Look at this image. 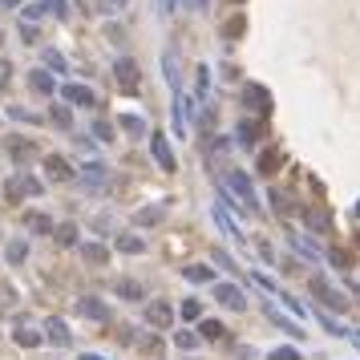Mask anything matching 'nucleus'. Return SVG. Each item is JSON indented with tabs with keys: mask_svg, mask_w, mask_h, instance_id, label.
<instances>
[{
	"mask_svg": "<svg viewBox=\"0 0 360 360\" xmlns=\"http://www.w3.org/2000/svg\"><path fill=\"white\" fill-rule=\"evenodd\" d=\"M227 187H231V194L239 198L243 211H259V194H255V187H251V178L243 174V170H227Z\"/></svg>",
	"mask_w": 360,
	"mask_h": 360,
	"instance_id": "obj_1",
	"label": "nucleus"
},
{
	"mask_svg": "<svg viewBox=\"0 0 360 360\" xmlns=\"http://www.w3.org/2000/svg\"><path fill=\"white\" fill-rule=\"evenodd\" d=\"M308 288H312V295L324 304V308H332V312H348V300H344V291H336L324 275H312L308 280Z\"/></svg>",
	"mask_w": 360,
	"mask_h": 360,
	"instance_id": "obj_2",
	"label": "nucleus"
},
{
	"mask_svg": "<svg viewBox=\"0 0 360 360\" xmlns=\"http://www.w3.org/2000/svg\"><path fill=\"white\" fill-rule=\"evenodd\" d=\"M114 81H118V89L134 94V89L142 85V69H138V61H134V57H118V61H114Z\"/></svg>",
	"mask_w": 360,
	"mask_h": 360,
	"instance_id": "obj_3",
	"label": "nucleus"
},
{
	"mask_svg": "<svg viewBox=\"0 0 360 360\" xmlns=\"http://www.w3.org/2000/svg\"><path fill=\"white\" fill-rule=\"evenodd\" d=\"M24 194H41V182H37L33 174H17V178H8V182H4V198L21 203Z\"/></svg>",
	"mask_w": 360,
	"mask_h": 360,
	"instance_id": "obj_4",
	"label": "nucleus"
},
{
	"mask_svg": "<svg viewBox=\"0 0 360 360\" xmlns=\"http://www.w3.org/2000/svg\"><path fill=\"white\" fill-rule=\"evenodd\" d=\"M150 154H154V162L166 170H178V162H174V150H170V142H166V134H150Z\"/></svg>",
	"mask_w": 360,
	"mask_h": 360,
	"instance_id": "obj_5",
	"label": "nucleus"
},
{
	"mask_svg": "<svg viewBox=\"0 0 360 360\" xmlns=\"http://www.w3.org/2000/svg\"><path fill=\"white\" fill-rule=\"evenodd\" d=\"M243 105H251V110H255V114H271V94H267L264 85H255V81H251V85H243Z\"/></svg>",
	"mask_w": 360,
	"mask_h": 360,
	"instance_id": "obj_6",
	"label": "nucleus"
},
{
	"mask_svg": "<svg viewBox=\"0 0 360 360\" xmlns=\"http://www.w3.org/2000/svg\"><path fill=\"white\" fill-rule=\"evenodd\" d=\"M215 300L223 308H231V312H243V308H247V295H243V288H235V284H215Z\"/></svg>",
	"mask_w": 360,
	"mask_h": 360,
	"instance_id": "obj_7",
	"label": "nucleus"
},
{
	"mask_svg": "<svg viewBox=\"0 0 360 360\" xmlns=\"http://www.w3.org/2000/svg\"><path fill=\"white\" fill-rule=\"evenodd\" d=\"M4 150H8V158H12V162H21V166L37 158V142H33V138H8Z\"/></svg>",
	"mask_w": 360,
	"mask_h": 360,
	"instance_id": "obj_8",
	"label": "nucleus"
},
{
	"mask_svg": "<svg viewBox=\"0 0 360 360\" xmlns=\"http://www.w3.org/2000/svg\"><path fill=\"white\" fill-rule=\"evenodd\" d=\"M45 12H53V17H69V4H65V0H37L33 8H24V21H37V17H45Z\"/></svg>",
	"mask_w": 360,
	"mask_h": 360,
	"instance_id": "obj_9",
	"label": "nucleus"
},
{
	"mask_svg": "<svg viewBox=\"0 0 360 360\" xmlns=\"http://www.w3.org/2000/svg\"><path fill=\"white\" fill-rule=\"evenodd\" d=\"M284 162H288V154H284L280 146H267L264 154H259V174H264V178H271V174L284 166Z\"/></svg>",
	"mask_w": 360,
	"mask_h": 360,
	"instance_id": "obj_10",
	"label": "nucleus"
},
{
	"mask_svg": "<svg viewBox=\"0 0 360 360\" xmlns=\"http://www.w3.org/2000/svg\"><path fill=\"white\" fill-rule=\"evenodd\" d=\"M77 316H85V320H97V324H105L110 320V308L94 300V295H85V300H77Z\"/></svg>",
	"mask_w": 360,
	"mask_h": 360,
	"instance_id": "obj_11",
	"label": "nucleus"
},
{
	"mask_svg": "<svg viewBox=\"0 0 360 360\" xmlns=\"http://www.w3.org/2000/svg\"><path fill=\"white\" fill-rule=\"evenodd\" d=\"M146 320H150L154 328H162V332H166V328H170V320H174V308H170L166 300H154V304L146 308Z\"/></svg>",
	"mask_w": 360,
	"mask_h": 360,
	"instance_id": "obj_12",
	"label": "nucleus"
},
{
	"mask_svg": "<svg viewBox=\"0 0 360 360\" xmlns=\"http://www.w3.org/2000/svg\"><path fill=\"white\" fill-rule=\"evenodd\" d=\"M45 174L53 178V182H69V178H73V166L61 158V154H49V158H45Z\"/></svg>",
	"mask_w": 360,
	"mask_h": 360,
	"instance_id": "obj_13",
	"label": "nucleus"
},
{
	"mask_svg": "<svg viewBox=\"0 0 360 360\" xmlns=\"http://www.w3.org/2000/svg\"><path fill=\"white\" fill-rule=\"evenodd\" d=\"M45 340H53L57 348H65V344H69V328H65V320H61V316H49V320H45Z\"/></svg>",
	"mask_w": 360,
	"mask_h": 360,
	"instance_id": "obj_14",
	"label": "nucleus"
},
{
	"mask_svg": "<svg viewBox=\"0 0 360 360\" xmlns=\"http://www.w3.org/2000/svg\"><path fill=\"white\" fill-rule=\"evenodd\" d=\"M81 259L89 267H105L110 264V247H105V243H85V247H81Z\"/></svg>",
	"mask_w": 360,
	"mask_h": 360,
	"instance_id": "obj_15",
	"label": "nucleus"
},
{
	"mask_svg": "<svg viewBox=\"0 0 360 360\" xmlns=\"http://www.w3.org/2000/svg\"><path fill=\"white\" fill-rule=\"evenodd\" d=\"M61 97H65V101H73V105H97V97H94V89H89V85H65V89H61Z\"/></svg>",
	"mask_w": 360,
	"mask_h": 360,
	"instance_id": "obj_16",
	"label": "nucleus"
},
{
	"mask_svg": "<svg viewBox=\"0 0 360 360\" xmlns=\"http://www.w3.org/2000/svg\"><path fill=\"white\" fill-rule=\"evenodd\" d=\"M24 227H28L33 235H53V231H57V227H53V218L41 215V211H28V215H24Z\"/></svg>",
	"mask_w": 360,
	"mask_h": 360,
	"instance_id": "obj_17",
	"label": "nucleus"
},
{
	"mask_svg": "<svg viewBox=\"0 0 360 360\" xmlns=\"http://www.w3.org/2000/svg\"><path fill=\"white\" fill-rule=\"evenodd\" d=\"M166 218V203H154V207H142L138 215H134V223L138 227H154V223H162Z\"/></svg>",
	"mask_w": 360,
	"mask_h": 360,
	"instance_id": "obj_18",
	"label": "nucleus"
},
{
	"mask_svg": "<svg viewBox=\"0 0 360 360\" xmlns=\"http://www.w3.org/2000/svg\"><path fill=\"white\" fill-rule=\"evenodd\" d=\"M264 316L267 320H271V324H275V328H284V332H288V336H304V332H300V328H295V320H288V316L284 312H275V308H271V304H264Z\"/></svg>",
	"mask_w": 360,
	"mask_h": 360,
	"instance_id": "obj_19",
	"label": "nucleus"
},
{
	"mask_svg": "<svg viewBox=\"0 0 360 360\" xmlns=\"http://www.w3.org/2000/svg\"><path fill=\"white\" fill-rule=\"evenodd\" d=\"M118 126L126 134H134V138H146V134H150V130H146V118H138V114H121Z\"/></svg>",
	"mask_w": 360,
	"mask_h": 360,
	"instance_id": "obj_20",
	"label": "nucleus"
},
{
	"mask_svg": "<svg viewBox=\"0 0 360 360\" xmlns=\"http://www.w3.org/2000/svg\"><path fill=\"white\" fill-rule=\"evenodd\" d=\"M235 134H239L243 146H255L259 138H264V126H259V121H239V130H235Z\"/></svg>",
	"mask_w": 360,
	"mask_h": 360,
	"instance_id": "obj_21",
	"label": "nucleus"
},
{
	"mask_svg": "<svg viewBox=\"0 0 360 360\" xmlns=\"http://www.w3.org/2000/svg\"><path fill=\"white\" fill-rule=\"evenodd\" d=\"M12 340H17V344H21V348H37V344H41V332H33V328H28V324H17V332H12Z\"/></svg>",
	"mask_w": 360,
	"mask_h": 360,
	"instance_id": "obj_22",
	"label": "nucleus"
},
{
	"mask_svg": "<svg viewBox=\"0 0 360 360\" xmlns=\"http://www.w3.org/2000/svg\"><path fill=\"white\" fill-rule=\"evenodd\" d=\"M28 85H33V89H37V94H53V89H57V85H53V77H49V73L45 69H33V73H28Z\"/></svg>",
	"mask_w": 360,
	"mask_h": 360,
	"instance_id": "obj_23",
	"label": "nucleus"
},
{
	"mask_svg": "<svg viewBox=\"0 0 360 360\" xmlns=\"http://www.w3.org/2000/svg\"><path fill=\"white\" fill-rule=\"evenodd\" d=\"M81 178H85V187H101L110 174H105V166H101V162H85V174H81Z\"/></svg>",
	"mask_w": 360,
	"mask_h": 360,
	"instance_id": "obj_24",
	"label": "nucleus"
},
{
	"mask_svg": "<svg viewBox=\"0 0 360 360\" xmlns=\"http://www.w3.org/2000/svg\"><path fill=\"white\" fill-rule=\"evenodd\" d=\"M182 275H187L191 284H211V280H215V271H211V267H203V264H194V267H182Z\"/></svg>",
	"mask_w": 360,
	"mask_h": 360,
	"instance_id": "obj_25",
	"label": "nucleus"
},
{
	"mask_svg": "<svg viewBox=\"0 0 360 360\" xmlns=\"http://www.w3.org/2000/svg\"><path fill=\"white\" fill-rule=\"evenodd\" d=\"M49 121H53L57 130H69V126H73V114H69V105H53V110H49Z\"/></svg>",
	"mask_w": 360,
	"mask_h": 360,
	"instance_id": "obj_26",
	"label": "nucleus"
},
{
	"mask_svg": "<svg viewBox=\"0 0 360 360\" xmlns=\"http://www.w3.org/2000/svg\"><path fill=\"white\" fill-rule=\"evenodd\" d=\"M24 255H28V243H24V239H12V243H8V251H4L8 264H24Z\"/></svg>",
	"mask_w": 360,
	"mask_h": 360,
	"instance_id": "obj_27",
	"label": "nucleus"
},
{
	"mask_svg": "<svg viewBox=\"0 0 360 360\" xmlns=\"http://www.w3.org/2000/svg\"><path fill=\"white\" fill-rule=\"evenodd\" d=\"M53 239L61 243V247H73V243H77V227H73V223H61V227L53 231Z\"/></svg>",
	"mask_w": 360,
	"mask_h": 360,
	"instance_id": "obj_28",
	"label": "nucleus"
},
{
	"mask_svg": "<svg viewBox=\"0 0 360 360\" xmlns=\"http://www.w3.org/2000/svg\"><path fill=\"white\" fill-rule=\"evenodd\" d=\"M118 251H126V255H138V251H146V243L138 239V235H121V239H118Z\"/></svg>",
	"mask_w": 360,
	"mask_h": 360,
	"instance_id": "obj_29",
	"label": "nucleus"
},
{
	"mask_svg": "<svg viewBox=\"0 0 360 360\" xmlns=\"http://www.w3.org/2000/svg\"><path fill=\"white\" fill-rule=\"evenodd\" d=\"M215 223L223 227V231H227V235H231V239H243V235H239V227H235V223L227 218V211H223V207H215Z\"/></svg>",
	"mask_w": 360,
	"mask_h": 360,
	"instance_id": "obj_30",
	"label": "nucleus"
},
{
	"mask_svg": "<svg viewBox=\"0 0 360 360\" xmlns=\"http://www.w3.org/2000/svg\"><path fill=\"white\" fill-rule=\"evenodd\" d=\"M118 295L121 300H142V288L134 280H118Z\"/></svg>",
	"mask_w": 360,
	"mask_h": 360,
	"instance_id": "obj_31",
	"label": "nucleus"
},
{
	"mask_svg": "<svg viewBox=\"0 0 360 360\" xmlns=\"http://www.w3.org/2000/svg\"><path fill=\"white\" fill-rule=\"evenodd\" d=\"M94 138L97 142H114V126L110 121H94Z\"/></svg>",
	"mask_w": 360,
	"mask_h": 360,
	"instance_id": "obj_32",
	"label": "nucleus"
},
{
	"mask_svg": "<svg viewBox=\"0 0 360 360\" xmlns=\"http://www.w3.org/2000/svg\"><path fill=\"white\" fill-rule=\"evenodd\" d=\"M45 65L49 69H57V73H65V57H61L57 49H45Z\"/></svg>",
	"mask_w": 360,
	"mask_h": 360,
	"instance_id": "obj_33",
	"label": "nucleus"
},
{
	"mask_svg": "<svg viewBox=\"0 0 360 360\" xmlns=\"http://www.w3.org/2000/svg\"><path fill=\"white\" fill-rule=\"evenodd\" d=\"M203 336H207V340H223V324H218V320H203Z\"/></svg>",
	"mask_w": 360,
	"mask_h": 360,
	"instance_id": "obj_34",
	"label": "nucleus"
},
{
	"mask_svg": "<svg viewBox=\"0 0 360 360\" xmlns=\"http://www.w3.org/2000/svg\"><path fill=\"white\" fill-rule=\"evenodd\" d=\"M304 218L312 223L316 231H324V227H328V218H332V215H324V211H304Z\"/></svg>",
	"mask_w": 360,
	"mask_h": 360,
	"instance_id": "obj_35",
	"label": "nucleus"
},
{
	"mask_svg": "<svg viewBox=\"0 0 360 360\" xmlns=\"http://www.w3.org/2000/svg\"><path fill=\"white\" fill-rule=\"evenodd\" d=\"M267 360H304V357H300L295 348H271V352H267Z\"/></svg>",
	"mask_w": 360,
	"mask_h": 360,
	"instance_id": "obj_36",
	"label": "nucleus"
},
{
	"mask_svg": "<svg viewBox=\"0 0 360 360\" xmlns=\"http://www.w3.org/2000/svg\"><path fill=\"white\" fill-rule=\"evenodd\" d=\"M328 259H332V264H336V267H344V271L352 267V259H348V251H336V247L328 251Z\"/></svg>",
	"mask_w": 360,
	"mask_h": 360,
	"instance_id": "obj_37",
	"label": "nucleus"
},
{
	"mask_svg": "<svg viewBox=\"0 0 360 360\" xmlns=\"http://www.w3.org/2000/svg\"><path fill=\"white\" fill-rule=\"evenodd\" d=\"M207 73H211L207 65H198V81H194V89H198V97L207 94V85H211V77H207Z\"/></svg>",
	"mask_w": 360,
	"mask_h": 360,
	"instance_id": "obj_38",
	"label": "nucleus"
},
{
	"mask_svg": "<svg viewBox=\"0 0 360 360\" xmlns=\"http://www.w3.org/2000/svg\"><path fill=\"white\" fill-rule=\"evenodd\" d=\"M215 264H218V267H227V271H239V264H235V259H231L227 251H215Z\"/></svg>",
	"mask_w": 360,
	"mask_h": 360,
	"instance_id": "obj_39",
	"label": "nucleus"
},
{
	"mask_svg": "<svg viewBox=\"0 0 360 360\" xmlns=\"http://www.w3.org/2000/svg\"><path fill=\"white\" fill-rule=\"evenodd\" d=\"M174 344H178V348H187V352H191L194 344H198V340H194V332H178V336H174Z\"/></svg>",
	"mask_w": 360,
	"mask_h": 360,
	"instance_id": "obj_40",
	"label": "nucleus"
},
{
	"mask_svg": "<svg viewBox=\"0 0 360 360\" xmlns=\"http://www.w3.org/2000/svg\"><path fill=\"white\" fill-rule=\"evenodd\" d=\"M21 41H24V45H37V28H33L28 21L21 24Z\"/></svg>",
	"mask_w": 360,
	"mask_h": 360,
	"instance_id": "obj_41",
	"label": "nucleus"
},
{
	"mask_svg": "<svg viewBox=\"0 0 360 360\" xmlns=\"http://www.w3.org/2000/svg\"><path fill=\"white\" fill-rule=\"evenodd\" d=\"M182 320H198V300H187V304H182Z\"/></svg>",
	"mask_w": 360,
	"mask_h": 360,
	"instance_id": "obj_42",
	"label": "nucleus"
},
{
	"mask_svg": "<svg viewBox=\"0 0 360 360\" xmlns=\"http://www.w3.org/2000/svg\"><path fill=\"white\" fill-rule=\"evenodd\" d=\"M271 203H275V211H280V215H288V194H271Z\"/></svg>",
	"mask_w": 360,
	"mask_h": 360,
	"instance_id": "obj_43",
	"label": "nucleus"
},
{
	"mask_svg": "<svg viewBox=\"0 0 360 360\" xmlns=\"http://www.w3.org/2000/svg\"><path fill=\"white\" fill-rule=\"evenodd\" d=\"M243 33V17H235V21H227V37H239Z\"/></svg>",
	"mask_w": 360,
	"mask_h": 360,
	"instance_id": "obj_44",
	"label": "nucleus"
},
{
	"mask_svg": "<svg viewBox=\"0 0 360 360\" xmlns=\"http://www.w3.org/2000/svg\"><path fill=\"white\" fill-rule=\"evenodd\" d=\"M8 114H12V118H17V121H37V118H33V114H28V110H21V105H12Z\"/></svg>",
	"mask_w": 360,
	"mask_h": 360,
	"instance_id": "obj_45",
	"label": "nucleus"
},
{
	"mask_svg": "<svg viewBox=\"0 0 360 360\" xmlns=\"http://www.w3.org/2000/svg\"><path fill=\"white\" fill-rule=\"evenodd\" d=\"M8 77H12V65H8V61H0V89L8 85Z\"/></svg>",
	"mask_w": 360,
	"mask_h": 360,
	"instance_id": "obj_46",
	"label": "nucleus"
},
{
	"mask_svg": "<svg viewBox=\"0 0 360 360\" xmlns=\"http://www.w3.org/2000/svg\"><path fill=\"white\" fill-rule=\"evenodd\" d=\"M105 37H110V41H114V45H121V37H126V33H121L118 24H110V28H105Z\"/></svg>",
	"mask_w": 360,
	"mask_h": 360,
	"instance_id": "obj_47",
	"label": "nucleus"
},
{
	"mask_svg": "<svg viewBox=\"0 0 360 360\" xmlns=\"http://www.w3.org/2000/svg\"><path fill=\"white\" fill-rule=\"evenodd\" d=\"M17 4H21V0H0V12H4V8H17Z\"/></svg>",
	"mask_w": 360,
	"mask_h": 360,
	"instance_id": "obj_48",
	"label": "nucleus"
},
{
	"mask_svg": "<svg viewBox=\"0 0 360 360\" xmlns=\"http://www.w3.org/2000/svg\"><path fill=\"white\" fill-rule=\"evenodd\" d=\"M81 360H105V357H97V352H85V357H81Z\"/></svg>",
	"mask_w": 360,
	"mask_h": 360,
	"instance_id": "obj_49",
	"label": "nucleus"
},
{
	"mask_svg": "<svg viewBox=\"0 0 360 360\" xmlns=\"http://www.w3.org/2000/svg\"><path fill=\"white\" fill-rule=\"evenodd\" d=\"M357 218H360V198H357Z\"/></svg>",
	"mask_w": 360,
	"mask_h": 360,
	"instance_id": "obj_50",
	"label": "nucleus"
},
{
	"mask_svg": "<svg viewBox=\"0 0 360 360\" xmlns=\"http://www.w3.org/2000/svg\"><path fill=\"white\" fill-rule=\"evenodd\" d=\"M352 340H357V348H360V332H357V336H352Z\"/></svg>",
	"mask_w": 360,
	"mask_h": 360,
	"instance_id": "obj_51",
	"label": "nucleus"
},
{
	"mask_svg": "<svg viewBox=\"0 0 360 360\" xmlns=\"http://www.w3.org/2000/svg\"><path fill=\"white\" fill-rule=\"evenodd\" d=\"M0 45H4V33H0Z\"/></svg>",
	"mask_w": 360,
	"mask_h": 360,
	"instance_id": "obj_52",
	"label": "nucleus"
},
{
	"mask_svg": "<svg viewBox=\"0 0 360 360\" xmlns=\"http://www.w3.org/2000/svg\"><path fill=\"white\" fill-rule=\"evenodd\" d=\"M235 4H243V0H235Z\"/></svg>",
	"mask_w": 360,
	"mask_h": 360,
	"instance_id": "obj_53",
	"label": "nucleus"
}]
</instances>
